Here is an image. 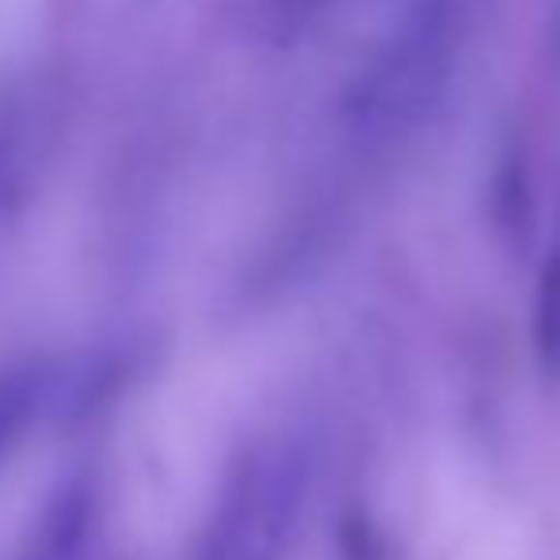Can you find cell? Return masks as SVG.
Segmentation results:
<instances>
[{
  "mask_svg": "<svg viewBox=\"0 0 560 560\" xmlns=\"http://www.w3.org/2000/svg\"><path fill=\"white\" fill-rule=\"evenodd\" d=\"M472 0H400L347 89L343 118L366 145L400 141L435 115L469 38Z\"/></svg>",
  "mask_w": 560,
  "mask_h": 560,
  "instance_id": "obj_1",
  "label": "cell"
},
{
  "mask_svg": "<svg viewBox=\"0 0 560 560\" xmlns=\"http://www.w3.org/2000/svg\"><path fill=\"white\" fill-rule=\"evenodd\" d=\"M305 503V454L271 439L236 465L210 530V560H282Z\"/></svg>",
  "mask_w": 560,
  "mask_h": 560,
  "instance_id": "obj_2",
  "label": "cell"
},
{
  "mask_svg": "<svg viewBox=\"0 0 560 560\" xmlns=\"http://www.w3.org/2000/svg\"><path fill=\"white\" fill-rule=\"evenodd\" d=\"M69 122L73 96L58 69H23L0 81V222L31 207L66 149Z\"/></svg>",
  "mask_w": 560,
  "mask_h": 560,
  "instance_id": "obj_3",
  "label": "cell"
},
{
  "mask_svg": "<svg viewBox=\"0 0 560 560\" xmlns=\"http://www.w3.org/2000/svg\"><path fill=\"white\" fill-rule=\"evenodd\" d=\"M89 488L66 485L38 518L35 534H31L27 560H77L84 541H89Z\"/></svg>",
  "mask_w": 560,
  "mask_h": 560,
  "instance_id": "obj_4",
  "label": "cell"
},
{
  "mask_svg": "<svg viewBox=\"0 0 560 560\" xmlns=\"http://www.w3.org/2000/svg\"><path fill=\"white\" fill-rule=\"evenodd\" d=\"M534 351L549 374H560V233L553 248L546 252V264L534 290Z\"/></svg>",
  "mask_w": 560,
  "mask_h": 560,
  "instance_id": "obj_5",
  "label": "cell"
},
{
  "mask_svg": "<svg viewBox=\"0 0 560 560\" xmlns=\"http://www.w3.org/2000/svg\"><path fill=\"white\" fill-rule=\"evenodd\" d=\"M38 389H43V374L38 370L0 374V454L12 446V439L20 435L23 423L38 408Z\"/></svg>",
  "mask_w": 560,
  "mask_h": 560,
  "instance_id": "obj_6",
  "label": "cell"
},
{
  "mask_svg": "<svg viewBox=\"0 0 560 560\" xmlns=\"http://www.w3.org/2000/svg\"><path fill=\"white\" fill-rule=\"evenodd\" d=\"M495 214L508 241L518 244V252L530 241V195H526V176L518 164H503L500 172V199H495Z\"/></svg>",
  "mask_w": 560,
  "mask_h": 560,
  "instance_id": "obj_7",
  "label": "cell"
},
{
  "mask_svg": "<svg viewBox=\"0 0 560 560\" xmlns=\"http://www.w3.org/2000/svg\"><path fill=\"white\" fill-rule=\"evenodd\" d=\"M320 4L325 0H259V23H264V31L275 43H290V38H298L310 27Z\"/></svg>",
  "mask_w": 560,
  "mask_h": 560,
  "instance_id": "obj_8",
  "label": "cell"
}]
</instances>
